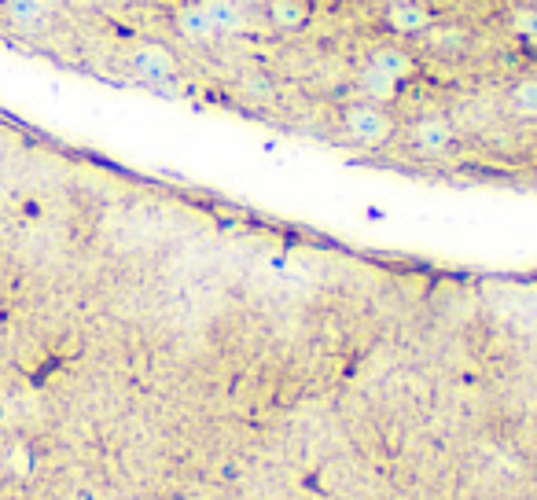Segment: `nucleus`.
Instances as JSON below:
<instances>
[{"label": "nucleus", "mask_w": 537, "mask_h": 500, "mask_svg": "<svg viewBox=\"0 0 537 500\" xmlns=\"http://www.w3.org/2000/svg\"><path fill=\"white\" fill-rule=\"evenodd\" d=\"M357 85H361V92L368 96V103H383V100H394L398 96V81L387 78V74H379V70H372L365 63V70L357 74Z\"/></svg>", "instance_id": "10"}, {"label": "nucleus", "mask_w": 537, "mask_h": 500, "mask_svg": "<svg viewBox=\"0 0 537 500\" xmlns=\"http://www.w3.org/2000/svg\"><path fill=\"white\" fill-rule=\"evenodd\" d=\"M173 34H181L188 45H206V41H214V30H210V23H206L199 0H192V4H177V12H173Z\"/></svg>", "instance_id": "7"}, {"label": "nucleus", "mask_w": 537, "mask_h": 500, "mask_svg": "<svg viewBox=\"0 0 537 500\" xmlns=\"http://www.w3.org/2000/svg\"><path fill=\"white\" fill-rule=\"evenodd\" d=\"M508 107H512L515 118L537 122V78L515 81L512 89H508Z\"/></svg>", "instance_id": "9"}, {"label": "nucleus", "mask_w": 537, "mask_h": 500, "mask_svg": "<svg viewBox=\"0 0 537 500\" xmlns=\"http://www.w3.org/2000/svg\"><path fill=\"white\" fill-rule=\"evenodd\" d=\"M243 12H254V8H265V0H236Z\"/></svg>", "instance_id": "12"}, {"label": "nucleus", "mask_w": 537, "mask_h": 500, "mask_svg": "<svg viewBox=\"0 0 537 500\" xmlns=\"http://www.w3.org/2000/svg\"><path fill=\"white\" fill-rule=\"evenodd\" d=\"M412 140H416V148L423 155H442V151L453 148V125L446 118H438V114L420 118V122L412 125Z\"/></svg>", "instance_id": "5"}, {"label": "nucleus", "mask_w": 537, "mask_h": 500, "mask_svg": "<svg viewBox=\"0 0 537 500\" xmlns=\"http://www.w3.org/2000/svg\"><path fill=\"white\" fill-rule=\"evenodd\" d=\"M368 67L379 70V74H387V78H394L401 85L405 78H412L416 74V59L405 52V48H394V45H379L372 48V56L365 59Z\"/></svg>", "instance_id": "8"}, {"label": "nucleus", "mask_w": 537, "mask_h": 500, "mask_svg": "<svg viewBox=\"0 0 537 500\" xmlns=\"http://www.w3.org/2000/svg\"><path fill=\"white\" fill-rule=\"evenodd\" d=\"M262 12L280 34H298L309 23L313 8H309V0H265Z\"/></svg>", "instance_id": "4"}, {"label": "nucleus", "mask_w": 537, "mask_h": 500, "mask_svg": "<svg viewBox=\"0 0 537 500\" xmlns=\"http://www.w3.org/2000/svg\"><path fill=\"white\" fill-rule=\"evenodd\" d=\"M508 26H512L515 37H523V41L537 45V8L534 4H519V8L508 15Z\"/></svg>", "instance_id": "11"}, {"label": "nucleus", "mask_w": 537, "mask_h": 500, "mask_svg": "<svg viewBox=\"0 0 537 500\" xmlns=\"http://www.w3.org/2000/svg\"><path fill=\"white\" fill-rule=\"evenodd\" d=\"M129 70H133L140 81L166 85V81L177 78L181 63H177L170 45H162V41H140V45L129 48Z\"/></svg>", "instance_id": "1"}, {"label": "nucleus", "mask_w": 537, "mask_h": 500, "mask_svg": "<svg viewBox=\"0 0 537 500\" xmlns=\"http://www.w3.org/2000/svg\"><path fill=\"white\" fill-rule=\"evenodd\" d=\"M343 125L346 133L357 140V144H365V148H376V144H383V140L390 137V129H394V118H390L379 103H350L343 111Z\"/></svg>", "instance_id": "2"}, {"label": "nucleus", "mask_w": 537, "mask_h": 500, "mask_svg": "<svg viewBox=\"0 0 537 500\" xmlns=\"http://www.w3.org/2000/svg\"><path fill=\"white\" fill-rule=\"evenodd\" d=\"M383 23H387L390 34L416 37V34H427L435 26V12L423 0H390L387 12H383Z\"/></svg>", "instance_id": "3"}, {"label": "nucleus", "mask_w": 537, "mask_h": 500, "mask_svg": "<svg viewBox=\"0 0 537 500\" xmlns=\"http://www.w3.org/2000/svg\"><path fill=\"white\" fill-rule=\"evenodd\" d=\"M199 8H203L206 23H210L214 37L240 34V30H243V19H247V12H243L236 0H199Z\"/></svg>", "instance_id": "6"}]
</instances>
